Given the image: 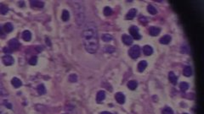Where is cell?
Listing matches in <instances>:
<instances>
[{"label":"cell","instance_id":"obj_1","mask_svg":"<svg viewBox=\"0 0 204 114\" xmlns=\"http://www.w3.org/2000/svg\"><path fill=\"white\" fill-rule=\"evenodd\" d=\"M83 42L85 50L88 53H95L99 48L98 31L96 25L94 22H89L85 25L83 33Z\"/></svg>","mask_w":204,"mask_h":114},{"label":"cell","instance_id":"obj_2","mask_svg":"<svg viewBox=\"0 0 204 114\" xmlns=\"http://www.w3.org/2000/svg\"><path fill=\"white\" fill-rule=\"evenodd\" d=\"M74 5H72V8L74 12V16L76 18V21L78 25H81L85 20V12H84V8L78 2H73Z\"/></svg>","mask_w":204,"mask_h":114},{"label":"cell","instance_id":"obj_3","mask_svg":"<svg viewBox=\"0 0 204 114\" xmlns=\"http://www.w3.org/2000/svg\"><path fill=\"white\" fill-rule=\"evenodd\" d=\"M129 54L131 57L133 59H136L138 58L140 55V47H139L138 45L133 46V47L129 49Z\"/></svg>","mask_w":204,"mask_h":114},{"label":"cell","instance_id":"obj_4","mask_svg":"<svg viewBox=\"0 0 204 114\" xmlns=\"http://www.w3.org/2000/svg\"><path fill=\"white\" fill-rule=\"evenodd\" d=\"M129 33L131 34L133 38H134V39H136V40H140L141 38L140 34L139 33V28L135 25H132L131 27L129 28Z\"/></svg>","mask_w":204,"mask_h":114},{"label":"cell","instance_id":"obj_5","mask_svg":"<svg viewBox=\"0 0 204 114\" xmlns=\"http://www.w3.org/2000/svg\"><path fill=\"white\" fill-rule=\"evenodd\" d=\"M2 60H3V64H4V65H6V66H11V65H12V64H14V63H15V60H14V58H13V57L10 56V55H5V56H3V58H2Z\"/></svg>","mask_w":204,"mask_h":114},{"label":"cell","instance_id":"obj_6","mask_svg":"<svg viewBox=\"0 0 204 114\" xmlns=\"http://www.w3.org/2000/svg\"><path fill=\"white\" fill-rule=\"evenodd\" d=\"M9 47H10L12 51L17 50V49L20 47V42L18 41V40L13 38V39H11V40L9 41Z\"/></svg>","mask_w":204,"mask_h":114},{"label":"cell","instance_id":"obj_7","mask_svg":"<svg viewBox=\"0 0 204 114\" xmlns=\"http://www.w3.org/2000/svg\"><path fill=\"white\" fill-rule=\"evenodd\" d=\"M30 4L33 8H37V9H41L44 8V2L43 1H38V0H32L30 1Z\"/></svg>","mask_w":204,"mask_h":114},{"label":"cell","instance_id":"obj_8","mask_svg":"<svg viewBox=\"0 0 204 114\" xmlns=\"http://www.w3.org/2000/svg\"><path fill=\"white\" fill-rule=\"evenodd\" d=\"M161 32V29L156 26H151L149 29V33L150 35L152 36H156L159 35V33Z\"/></svg>","mask_w":204,"mask_h":114},{"label":"cell","instance_id":"obj_9","mask_svg":"<svg viewBox=\"0 0 204 114\" xmlns=\"http://www.w3.org/2000/svg\"><path fill=\"white\" fill-rule=\"evenodd\" d=\"M115 99H116V101L119 104H124L125 102V96L122 92L116 93V95H115Z\"/></svg>","mask_w":204,"mask_h":114},{"label":"cell","instance_id":"obj_10","mask_svg":"<svg viewBox=\"0 0 204 114\" xmlns=\"http://www.w3.org/2000/svg\"><path fill=\"white\" fill-rule=\"evenodd\" d=\"M122 41L125 45L130 46V45H132L134 40H133V38L129 35H122Z\"/></svg>","mask_w":204,"mask_h":114},{"label":"cell","instance_id":"obj_11","mask_svg":"<svg viewBox=\"0 0 204 114\" xmlns=\"http://www.w3.org/2000/svg\"><path fill=\"white\" fill-rule=\"evenodd\" d=\"M106 98V92L104 90H99L97 93V96H96V101H97L98 103H101V102L105 100Z\"/></svg>","mask_w":204,"mask_h":114},{"label":"cell","instance_id":"obj_12","mask_svg":"<svg viewBox=\"0 0 204 114\" xmlns=\"http://www.w3.org/2000/svg\"><path fill=\"white\" fill-rule=\"evenodd\" d=\"M168 79L173 85H176L177 82H178V77L175 75V74L174 72H169L168 73Z\"/></svg>","mask_w":204,"mask_h":114},{"label":"cell","instance_id":"obj_13","mask_svg":"<svg viewBox=\"0 0 204 114\" xmlns=\"http://www.w3.org/2000/svg\"><path fill=\"white\" fill-rule=\"evenodd\" d=\"M171 39H172V38H171L170 36H169V35H166V36H163V37L160 38L159 42H160L161 44L167 45V44H168V43L171 41Z\"/></svg>","mask_w":204,"mask_h":114},{"label":"cell","instance_id":"obj_14","mask_svg":"<svg viewBox=\"0 0 204 114\" xmlns=\"http://www.w3.org/2000/svg\"><path fill=\"white\" fill-rule=\"evenodd\" d=\"M22 39L26 41H29L32 39V33H31L29 30H24L22 33Z\"/></svg>","mask_w":204,"mask_h":114},{"label":"cell","instance_id":"obj_15","mask_svg":"<svg viewBox=\"0 0 204 114\" xmlns=\"http://www.w3.org/2000/svg\"><path fill=\"white\" fill-rule=\"evenodd\" d=\"M136 13H137V10L135 9H130L126 15V20H132V19H134V17H135Z\"/></svg>","mask_w":204,"mask_h":114},{"label":"cell","instance_id":"obj_16","mask_svg":"<svg viewBox=\"0 0 204 114\" xmlns=\"http://www.w3.org/2000/svg\"><path fill=\"white\" fill-rule=\"evenodd\" d=\"M11 84L14 85L15 88H19V87H21L22 85V82L20 79H18L16 77H15L12 79V80H11Z\"/></svg>","mask_w":204,"mask_h":114},{"label":"cell","instance_id":"obj_17","mask_svg":"<svg viewBox=\"0 0 204 114\" xmlns=\"http://www.w3.org/2000/svg\"><path fill=\"white\" fill-rule=\"evenodd\" d=\"M146 67H147V62H146V61H144V60L140 61L138 64V71L141 73V72H143L145 69Z\"/></svg>","mask_w":204,"mask_h":114},{"label":"cell","instance_id":"obj_18","mask_svg":"<svg viewBox=\"0 0 204 114\" xmlns=\"http://www.w3.org/2000/svg\"><path fill=\"white\" fill-rule=\"evenodd\" d=\"M143 52L146 56H150L153 53V48L149 45H145L143 47Z\"/></svg>","mask_w":204,"mask_h":114},{"label":"cell","instance_id":"obj_19","mask_svg":"<svg viewBox=\"0 0 204 114\" xmlns=\"http://www.w3.org/2000/svg\"><path fill=\"white\" fill-rule=\"evenodd\" d=\"M183 74L186 77H190L192 75V68L191 66H186L183 69Z\"/></svg>","mask_w":204,"mask_h":114},{"label":"cell","instance_id":"obj_20","mask_svg":"<svg viewBox=\"0 0 204 114\" xmlns=\"http://www.w3.org/2000/svg\"><path fill=\"white\" fill-rule=\"evenodd\" d=\"M3 30H4L6 33H10L13 30L14 26L12 25L11 23H6V24H4V25H3Z\"/></svg>","mask_w":204,"mask_h":114},{"label":"cell","instance_id":"obj_21","mask_svg":"<svg viewBox=\"0 0 204 114\" xmlns=\"http://www.w3.org/2000/svg\"><path fill=\"white\" fill-rule=\"evenodd\" d=\"M8 96V92L6 89L4 88V86H3V82L0 79V96Z\"/></svg>","mask_w":204,"mask_h":114},{"label":"cell","instance_id":"obj_22","mask_svg":"<svg viewBox=\"0 0 204 114\" xmlns=\"http://www.w3.org/2000/svg\"><path fill=\"white\" fill-rule=\"evenodd\" d=\"M61 19H62L63 21H68L69 19H70V13L67 10L64 9L62 11V14H61Z\"/></svg>","mask_w":204,"mask_h":114},{"label":"cell","instance_id":"obj_23","mask_svg":"<svg viewBox=\"0 0 204 114\" xmlns=\"http://www.w3.org/2000/svg\"><path fill=\"white\" fill-rule=\"evenodd\" d=\"M137 86H138V83L135 80H130L128 82V87L129 90H135L137 88Z\"/></svg>","mask_w":204,"mask_h":114},{"label":"cell","instance_id":"obj_24","mask_svg":"<svg viewBox=\"0 0 204 114\" xmlns=\"http://www.w3.org/2000/svg\"><path fill=\"white\" fill-rule=\"evenodd\" d=\"M101 38L104 41H106V42H109V41H111L113 40V36L110 35V34H103Z\"/></svg>","mask_w":204,"mask_h":114},{"label":"cell","instance_id":"obj_25","mask_svg":"<svg viewBox=\"0 0 204 114\" xmlns=\"http://www.w3.org/2000/svg\"><path fill=\"white\" fill-rule=\"evenodd\" d=\"M9 110V108H7L5 106L1 105L0 106V114H12V112H10Z\"/></svg>","mask_w":204,"mask_h":114},{"label":"cell","instance_id":"obj_26","mask_svg":"<svg viewBox=\"0 0 204 114\" xmlns=\"http://www.w3.org/2000/svg\"><path fill=\"white\" fill-rule=\"evenodd\" d=\"M37 92L39 93L40 95H44L46 93V89H45V86L43 85V84H41V85H38L37 87Z\"/></svg>","mask_w":204,"mask_h":114},{"label":"cell","instance_id":"obj_27","mask_svg":"<svg viewBox=\"0 0 204 114\" xmlns=\"http://www.w3.org/2000/svg\"><path fill=\"white\" fill-rule=\"evenodd\" d=\"M8 12H9V8L4 4L0 5V14L3 15H5Z\"/></svg>","mask_w":204,"mask_h":114},{"label":"cell","instance_id":"obj_28","mask_svg":"<svg viewBox=\"0 0 204 114\" xmlns=\"http://www.w3.org/2000/svg\"><path fill=\"white\" fill-rule=\"evenodd\" d=\"M147 10H148V12L151 14H157L156 9V8L154 7L153 5H151V4H149V5L147 6Z\"/></svg>","mask_w":204,"mask_h":114},{"label":"cell","instance_id":"obj_29","mask_svg":"<svg viewBox=\"0 0 204 114\" xmlns=\"http://www.w3.org/2000/svg\"><path fill=\"white\" fill-rule=\"evenodd\" d=\"M103 13L106 16H110V15L112 14V9H111L110 7H105L104 8V10H103Z\"/></svg>","mask_w":204,"mask_h":114},{"label":"cell","instance_id":"obj_30","mask_svg":"<svg viewBox=\"0 0 204 114\" xmlns=\"http://www.w3.org/2000/svg\"><path fill=\"white\" fill-rule=\"evenodd\" d=\"M179 87H180V90L182 91H186L188 89H189V84L186 82H181L179 85Z\"/></svg>","mask_w":204,"mask_h":114},{"label":"cell","instance_id":"obj_31","mask_svg":"<svg viewBox=\"0 0 204 114\" xmlns=\"http://www.w3.org/2000/svg\"><path fill=\"white\" fill-rule=\"evenodd\" d=\"M28 63H29V64H31V65H36L37 63V58L36 56L32 57V58L29 59Z\"/></svg>","mask_w":204,"mask_h":114},{"label":"cell","instance_id":"obj_32","mask_svg":"<svg viewBox=\"0 0 204 114\" xmlns=\"http://www.w3.org/2000/svg\"><path fill=\"white\" fill-rule=\"evenodd\" d=\"M104 51L107 53H112L115 51V48L112 47V46H106L105 49H104Z\"/></svg>","mask_w":204,"mask_h":114},{"label":"cell","instance_id":"obj_33","mask_svg":"<svg viewBox=\"0 0 204 114\" xmlns=\"http://www.w3.org/2000/svg\"><path fill=\"white\" fill-rule=\"evenodd\" d=\"M162 113H163V114H174V111L172 110V108L167 106V107H165L163 110V112H162Z\"/></svg>","mask_w":204,"mask_h":114},{"label":"cell","instance_id":"obj_34","mask_svg":"<svg viewBox=\"0 0 204 114\" xmlns=\"http://www.w3.org/2000/svg\"><path fill=\"white\" fill-rule=\"evenodd\" d=\"M69 80H70L71 82H77V80H78V76H77L75 74H72L70 76H69Z\"/></svg>","mask_w":204,"mask_h":114},{"label":"cell","instance_id":"obj_35","mask_svg":"<svg viewBox=\"0 0 204 114\" xmlns=\"http://www.w3.org/2000/svg\"><path fill=\"white\" fill-rule=\"evenodd\" d=\"M3 52H4V53H6V55H9L10 53H11L13 51L11 50V49L9 47H6L3 48Z\"/></svg>","mask_w":204,"mask_h":114},{"label":"cell","instance_id":"obj_36","mask_svg":"<svg viewBox=\"0 0 204 114\" xmlns=\"http://www.w3.org/2000/svg\"><path fill=\"white\" fill-rule=\"evenodd\" d=\"M3 106H5L7 108H9V109H12V104H10V102H8L7 101H3Z\"/></svg>","mask_w":204,"mask_h":114},{"label":"cell","instance_id":"obj_37","mask_svg":"<svg viewBox=\"0 0 204 114\" xmlns=\"http://www.w3.org/2000/svg\"><path fill=\"white\" fill-rule=\"evenodd\" d=\"M0 36H1V37L4 36V33H3V28H2L1 26H0Z\"/></svg>","mask_w":204,"mask_h":114},{"label":"cell","instance_id":"obj_38","mask_svg":"<svg viewBox=\"0 0 204 114\" xmlns=\"http://www.w3.org/2000/svg\"><path fill=\"white\" fill-rule=\"evenodd\" d=\"M101 114H111V113L109 112H101Z\"/></svg>","mask_w":204,"mask_h":114},{"label":"cell","instance_id":"obj_39","mask_svg":"<svg viewBox=\"0 0 204 114\" xmlns=\"http://www.w3.org/2000/svg\"><path fill=\"white\" fill-rule=\"evenodd\" d=\"M183 114H188V113H183Z\"/></svg>","mask_w":204,"mask_h":114}]
</instances>
